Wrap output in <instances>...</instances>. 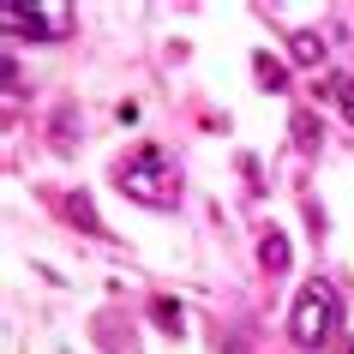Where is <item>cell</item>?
<instances>
[{
  "mask_svg": "<svg viewBox=\"0 0 354 354\" xmlns=\"http://www.w3.org/2000/svg\"><path fill=\"white\" fill-rule=\"evenodd\" d=\"M114 187L127 192V198H138V205H174V198H180V174H174V156H168L162 145H138L127 162H120Z\"/></svg>",
  "mask_w": 354,
  "mask_h": 354,
  "instance_id": "6da1fadb",
  "label": "cell"
},
{
  "mask_svg": "<svg viewBox=\"0 0 354 354\" xmlns=\"http://www.w3.org/2000/svg\"><path fill=\"white\" fill-rule=\"evenodd\" d=\"M336 318H342V306H336V288L330 282H306L295 300V318H288V336H295L300 348H324L336 336Z\"/></svg>",
  "mask_w": 354,
  "mask_h": 354,
  "instance_id": "7a4b0ae2",
  "label": "cell"
},
{
  "mask_svg": "<svg viewBox=\"0 0 354 354\" xmlns=\"http://www.w3.org/2000/svg\"><path fill=\"white\" fill-rule=\"evenodd\" d=\"M0 24H6L12 37H37V42H55V37H66L73 12H66V6H19V0H6V6H0Z\"/></svg>",
  "mask_w": 354,
  "mask_h": 354,
  "instance_id": "3957f363",
  "label": "cell"
},
{
  "mask_svg": "<svg viewBox=\"0 0 354 354\" xmlns=\"http://www.w3.org/2000/svg\"><path fill=\"white\" fill-rule=\"evenodd\" d=\"M288 48H295L300 66H318V60H324V37H318V30H295V37H288Z\"/></svg>",
  "mask_w": 354,
  "mask_h": 354,
  "instance_id": "277c9868",
  "label": "cell"
},
{
  "mask_svg": "<svg viewBox=\"0 0 354 354\" xmlns=\"http://www.w3.org/2000/svg\"><path fill=\"white\" fill-rule=\"evenodd\" d=\"M259 259H264V270H288V241H282L277 228L259 241Z\"/></svg>",
  "mask_w": 354,
  "mask_h": 354,
  "instance_id": "5b68a950",
  "label": "cell"
},
{
  "mask_svg": "<svg viewBox=\"0 0 354 354\" xmlns=\"http://www.w3.org/2000/svg\"><path fill=\"white\" fill-rule=\"evenodd\" d=\"M336 102H342V114L354 120V78H336Z\"/></svg>",
  "mask_w": 354,
  "mask_h": 354,
  "instance_id": "8992f818",
  "label": "cell"
},
{
  "mask_svg": "<svg viewBox=\"0 0 354 354\" xmlns=\"http://www.w3.org/2000/svg\"><path fill=\"white\" fill-rule=\"evenodd\" d=\"M156 324H162V330H180V306H168V300H162V306H156Z\"/></svg>",
  "mask_w": 354,
  "mask_h": 354,
  "instance_id": "52a82bcc",
  "label": "cell"
},
{
  "mask_svg": "<svg viewBox=\"0 0 354 354\" xmlns=\"http://www.w3.org/2000/svg\"><path fill=\"white\" fill-rule=\"evenodd\" d=\"M342 354H354V342H348V348H342Z\"/></svg>",
  "mask_w": 354,
  "mask_h": 354,
  "instance_id": "ba28073f",
  "label": "cell"
}]
</instances>
